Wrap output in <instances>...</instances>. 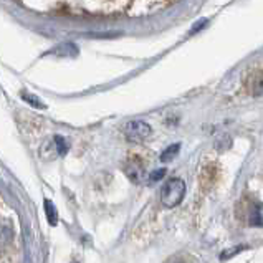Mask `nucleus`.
Listing matches in <instances>:
<instances>
[{"mask_svg": "<svg viewBox=\"0 0 263 263\" xmlns=\"http://www.w3.org/2000/svg\"><path fill=\"white\" fill-rule=\"evenodd\" d=\"M185 195V184L182 179H171L161 191V200L166 207H176Z\"/></svg>", "mask_w": 263, "mask_h": 263, "instance_id": "f257e3e1", "label": "nucleus"}, {"mask_svg": "<svg viewBox=\"0 0 263 263\" xmlns=\"http://www.w3.org/2000/svg\"><path fill=\"white\" fill-rule=\"evenodd\" d=\"M151 126L144 121H131L124 127V136L129 142H142L151 136Z\"/></svg>", "mask_w": 263, "mask_h": 263, "instance_id": "f03ea898", "label": "nucleus"}, {"mask_svg": "<svg viewBox=\"0 0 263 263\" xmlns=\"http://www.w3.org/2000/svg\"><path fill=\"white\" fill-rule=\"evenodd\" d=\"M126 172H127V177H129L133 182H139L142 179V174H144V167H142L141 162L133 161L129 162V166L126 167Z\"/></svg>", "mask_w": 263, "mask_h": 263, "instance_id": "7ed1b4c3", "label": "nucleus"}, {"mask_svg": "<svg viewBox=\"0 0 263 263\" xmlns=\"http://www.w3.org/2000/svg\"><path fill=\"white\" fill-rule=\"evenodd\" d=\"M250 225H255V227H263V204L255 205V209L252 210Z\"/></svg>", "mask_w": 263, "mask_h": 263, "instance_id": "20e7f679", "label": "nucleus"}, {"mask_svg": "<svg viewBox=\"0 0 263 263\" xmlns=\"http://www.w3.org/2000/svg\"><path fill=\"white\" fill-rule=\"evenodd\" d=\"M179 147H180V144H172L171 147H167L166 151H164V153L161 154V161H164V162L172 161V159H174V157L177 156Z\"/></svg>", "mask_w": 263, "mask_h": 263, "instance_id": "39448f33", "label": "nucleus"}, {"mask_svg": "<svg viewBox=\"0 0 263 263\" xmlns=\"http://www.w3.org/2000/svg\"><path fill=\"white\" fill-rule=\"evenodd\" d=\"M45 209H47V217H48V222L51 223V225H57V210H55V207H53V204H51L50 200H47L45 202Z\"/></svg>", "mask_w": 263, "mask_h": 263, "instance_id": "423d86ee", "label": "nucleus"}, {"mask_svg": "<svg viewBox=\"0 0 263 263\" xmlns=\"http://www.w3.org/2000/svg\"><path fill=\"white\" fill-rule=\"evenodd\" d=\"M24 100H25L27 103H30V104H33V106H35V108H39V109H43V108H45V104L36 100V98H35L33 95H30V96H28V93H24Z\"/></svg>", "mask_w": 263, "mask_h": 263, "instance_id": "0eeeda50", "label": "nucleus"}, {"mask_svg": "<svg viewBox=\"0 0 263 263\" xmlns=\"http://www.w3.org/2000/svg\"><path fill=\"white\" fill-rule=\"evenodd\" d=\"M164 176H166V169H157L149 176V180H151V182H157V180H161Z\"/></svg>", "mask_w": 263, "mask_h": 263, "instance_id": "6e6552de", "label": "nucleus"}, {"mask_svg": "<svg viewBox=\"0 0 263 263\" xmlns=\"http://www.w3.org/2000/svg\"><path fill=\"white\" fill-rule=\"evenodd\" d=\"M253 93L255 95H261L263 93V78L257 77L253 81Z\"/></svg>", "mask_w": 263, "mask_h": 263, "instance_id": "1a4fd4ad", "label": "nucleus"}, {"mask_svg": "<svg viewBox=\"0 0 263 263\" xmlns=\"http://www.w3.org/2000/svg\"><path fill=\"white\" fill-rule=\"evenodd\" d=\"M55 144L58 146V151H60V153H62V154H65V151H66V147H68V146H66V142L63 141V138H60V136H57V138H55Z\"/></svg>", "mask_w": 263, "mask_h": 263, "instance_id": "9d476101", "label": "nucleus"}]
</instances>
